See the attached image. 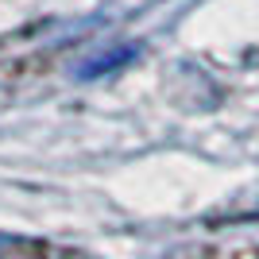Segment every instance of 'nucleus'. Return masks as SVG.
Wrapping results in <instances>:
<instances>
[{
	"label": "nucleus",
	"instance_id": "nucleus-2",
	"mask_svg": "<svg viewBox=\"0 0 259 259\" xmlns=\"http://www.w3.org/2000/svg\"><path fill=\"white\" fill-rule=\"evenodd\" d=\"M39 259H70V255H58V251H47V255H39Z\"/></svg>",
	"mask_w": 259,
	"mask_h": 259
},
{
	"label": "nucleus",
	"instance_id": "nucleus-1",
	"mask_svg": "<svg viewBox=\"0 0 259 259\" xmlns=\"http://www.w3.org/2000/svg\"><path fill=\"white\" fill-rule=\"evenodd\" d=\"M136 58V47H116L112 54H101V58H93V62L81 66V77H97V74H108V70H116V66L132 62Z\"/></svg>",
	"mask_w": 259,
	"mask_h": 259
}]
</instances>
